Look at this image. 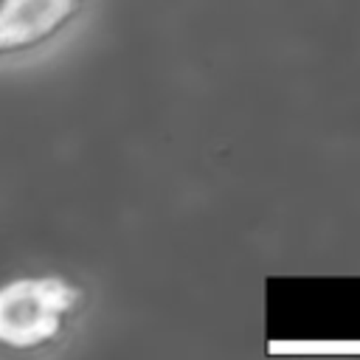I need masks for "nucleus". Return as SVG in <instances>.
Wrapping results in <instances>:
<instances>
[{
  "mask_svg": "<svg viewBox=\"0 0 360 360\" xmlns=\"http://www.w3.org/2000/svg\"><path fill=\"white\" fill-rule=\"evenodd\" d=\"M84 290L59 270H14L0 278V354H37L56 343Z\"/></svg>",
  "mask_w": 360,
  "mask_h": 360,
  "instance_id": "obj_1",
  "label": "nucleus"
},
{
  "mask_svg": "<svg viewBox=\"0 0 360 360\" xmlns=\"http://www.w3.org/2000/svg\"><path fill=\"white\" fill-rule=\"evenodd\" d=\"M84 0H0V70H17L76 22Z\"/></svg>",
  "mask_w": 360,
  "mask_h": 360,
  "instance_id": "obj_2",
  "label": "nucleus"
}]
</instances>
